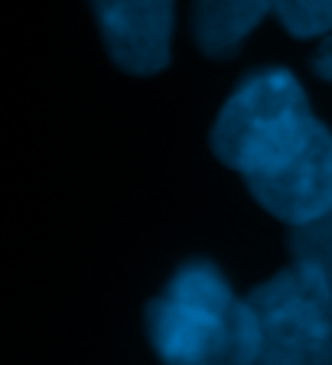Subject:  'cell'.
I'll use <instances>...</instances> for the list:
<instances>
[{"label": "cell", "instance_id": "6da1fadb", "mask_svg": "<svg viewBox=\"0 0 332 365\" xmlns=\"http://www.w3.org/2000/svg\"><path fill=\"white\" fill-rule=\"evenodd\" d=\"M147 339L163 365H254L257 327L248 297L192 258L147 304Z\"/></svg>", "mask_w": 332, "mask_h": 365}, {"label": "cell", "instance_id": "7a4b0ae2", "mask_svg": "<svg viewBox=\"0 0 332 365\" xmlns=\"http://www.w3.org/2000/svg\"><path fill=\"white\" fill-rule=\"evenodd\" d=\"M313 121L306 91L294 72L254 68L222 105L209 144L225 167L251 176L287 153Z\"/></svg>", "mask_w": 332, "mask_h": 365}, {"label": "cell", "instance_id": "3957f363", "mask_svg": "<svg viewBox=\"0 0 332 365\" xmlns=\"http://www.w3.org/2000/svg\"><path fill=\"white\" fill-rule=\"evenodd\" d=\"M257 327L254 365H332V294L290 264L248 294Z\"/></svg>", "mask_w": 332, "mask_h": 365}, {"label": "cell", "instance_id": "277c9868", "mask_svg": "<svg viewBox=\"0 0 332 365\" xmlns=\"http://www.w3.org/2000/svg\"><path fill=\"white\" fill-rule=\"evenodd\" d=\"M248 192L274 219L306 225L332 209V134L313 121L306 134L264 170L244 176Z\"/></svg>", "mask_w": 332, "mask_h": 365}, {"label": "cell", "instance_id": "5b68a950", "mask_svg": "<svg viewBox=\"0 0 332 365\" xmlns=\"http://www.w3.org/2000/svg\"><path fill=\"white\" fill-rule=\"evenodd\" d=\"M108 56L128 76H157L170 66L173 0H88Z\"/></svg>", "mask_w": 332, "mask_h": 365}, {"label": "cell", "instance_id": "8992f818", "mask_svg": "<svg viewBox=\"0 0 332 365\" xmlns=\"http://www.w3.org/2000/svg\"><path fill=\"white\" fill-rule=\"evenodd\" d=\"M271 10V0H192V39L209 59H228Z\"/></svg>", "mask_w": 332, "mask_h": 365}, {"label": "cell", "instance_id": "52a82bcc", "mask_svg": "<svg viewBox=\"0 0 332 365\" xmlns=\"http://www.w3.org/2000/svg\"><path fill=\"white\" fill-rule=\"evenodd\" d=\"M287 248L294 255V264L316 274L332 294V209L306 225H296L290 232Z\"/></svg>", "mask_w": 332, "mask_h": 365}, {"label": "cell", "instance_id": "ba28073f", "mask_svg": "<svg viewBox=\"0 0 332 365\" xmlns=\"http://www.w3.org/2000/svg\"><path fill=\"white\" fill-rule=\"evenodd\" d=\"M284 30L296 39H313L332 30V0H271Z\"/></svg>", "mask_w": 332, "mask_h": 365}, {"label": "cell", "instance_id": "9c48e42d", "mask_svg": "<svg viewBox=\"0 0 332 365\" xmlns=\"http://www.w3.org/2000/svg\"><path fill=\"white\" fill-rule=\"evenodd\" d=\"M310 66H313V72H316L323 82H332V36H326L323 43L316 46V53H313Z\"/></svg>", "mask_w": 332, "mask_h": 365}]
</instances>
